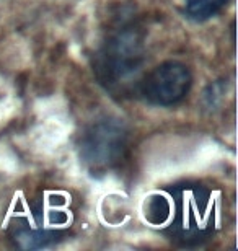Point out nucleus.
<instances>
[{
  "instance_id": "1",
  "label": "nucleus",
  "mask_w": 238,
  "mask_h": 251,
  "mask_svg": "<svg viewBox=\"0 0 238 251\" xmlns=\"http://www.w3.org/2000/svg\"><path fill=\"white\" fill-rule=\"evenodd\" d=\"M147 217L185 247L206 242L214 233V201L201 184L185 183L152 196Z\"/></svg>"
},
{
  "instance_id": "2",
  "label": "nucleus",
  "mask_w": 238,
  "mask_h": 251,
  "mask_svg": "<svg viewBox=\"0 0 238 251\" xmlns=\"http://www.w3.org/2000/svg\"><path fill=\"white\" fill-rule=\"evenodd\" d=\"M145 62L144 36L135 28H124L114 33L96 57V74L106 87L123 88L137 78Z\"/></svg>"
},
{
  "instance_id": "3",
  "label": "nucleus",
  "mask_w": 238,
  "mask_h": 251,
  "mask_svg": "<svg viewBox=\"0 0 238 251\" xmlns=\"http://www.w3.org/2000/svg\"><path fill=\"white\" fill-rule=\"evenodd\" d=\"M67 222L69 214L64 205L38 201L13 219L10 237L22 250H41L57 242Z\"/></svg>"
},
{
  "instance_id": "4",
  "label": "nucleus",
  "mask_w": 238,
  "mask_h": 251,
  "mask_svg": "<svg viewBox=\"0 0 238 251\" xmlns=\"http://www.w3.org/2000/svg\"><path fill=\"white\" fill-rule=\"evenodd\" d=\"M129 135L118 119H105L93 124L80 142V157L93 172H106L118 165L128 152Z\"/></svg>"
},
{
  "instance_id": "5",
  "label": "nucleus",
  "mask_w": 238,
  "mask_h": 251,
  "mask_svg": "<svg viewBox=\"0 0 238 251\" xmlns=\"http://www.w3.org/2000/svg\"><path fill=\"white\" fill-rule=\"evenodd\" d=\"M192 77L188 67L180 62H165L147 75L142 93L150 103L159 106L176 104L188 95Z\"/></svg>"
},
{
  "instance_id": "6",
  "label": "nucleus",
  "mask_w": 238,
  "mask_h": 251,
  "mask_svg": "<svg viewBox=\"0 0 238 251\" xmlns=\"http://www.w3.org/2000/svg\"><path fill=\"white\" fill-rule=\"evenodd\" d=\"M229 0H186V12L194 20H207L219 12Z\"/></svg>"
}]
</instances>
